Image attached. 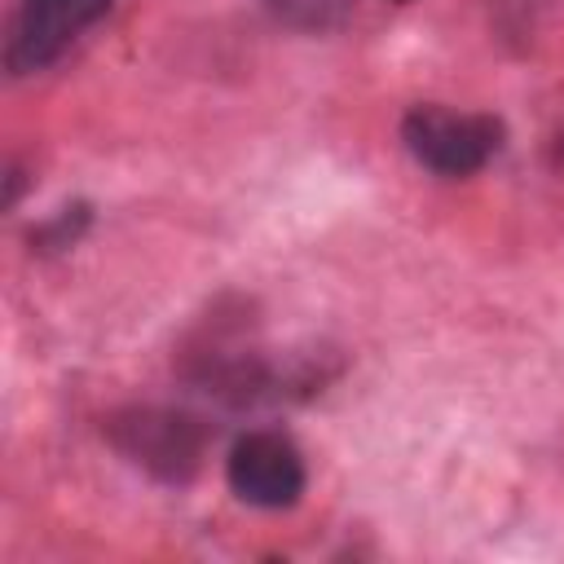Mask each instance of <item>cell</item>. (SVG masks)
<instances>
[{"label":"cell","mask_w":564,"mask_h":564,"mask_svg":"<svg viewBox=\"0 0 564 564\" xmlns=\"http://www.w3.org/2000/svg\"><path fill=\"white\" fill-rule=\"evenodd\" d=\"M397 4H405V0H397Z\"/></svg>","instance_id":"7"},{"label":"cell","mask_w":564,"mask_h":564,"mask_svg":"<svg viewBox=\"0 0 564 564\" xmlns=\"http://www.w3.org/2000/svg\"><path fill=\"white\" fill-rule=\"evenodd\" d=\"M84 225H88V207L79 203V207H62L48 225H40L35 234H31V242L40 247V251H62V247H70L79 234H84Z\"/></svg>","instance_id":"6"},{"label":"cell","mask_w":564,"mask_h":564,"mask_svg":"<svg viewBox=\"0 0 564 564\" xmlns=\"http://www.w3.org/2000/svg\"><path fill=\"white\" fill-rule=\"evenodd\" d=\"M110 0H13L4 26V70L13 79L48 70L93 22H101Z\"/></svg>","instance_id":"3"},{"label":"cell","mask_w":564,"mask_h":564,"mask_svg":"<svg viewBox=\"0 0 564 564\" xmlns=\"http://www.w3.org/2000/svg\"><path fill=\"white\" fill-rule=\"evenodd\" d=\"M106 436L132 467L150 471L163 485H185L207 454V427L194 414L167 410V405L119 410L106 423Z\"/></svg>","instance_id":"1"},{"label":"cell","mask_w":564,"mask_h":564,"mask_svg":"<svg viewBox=\"0 0 564 564\" xmlns=\"http://www.w3.org/2000/svg\"><path fill=\"white\" fill-rule=\"evenodd\" d=\"M225 480L238 502L260 507V511H286L304 498L308 467L291 436L260 427V432H247L234 441V449L225 458Z\"/></svg>","instance_id":"4"},{"label":"cell","mask_w":564,"mask_h":564,"mask_svg":"<svg viewBox=\"0 0 564 564\" xmlns=\"http://www.w3.org/2000/svg\"><path fill=\"white\" fill-rule=\"evenodd\" d=\"M264 9H269L282 26H291V31L322 35V31H335V26L348 18L352 0H264Z\"/></svg>","instance_id":"5"},{"label":"cell","mask_w":564,"mask_h":564,"mask_svg":"<svg viewBox=\"0 0 564 564\" xmlns=\"http://www.w3.org/2000/svg\"><path fill=\"white\" fill-rule=\"evenodd\" d=\"M401 145L419 167L436 176H471L502 150V123L494 115L414 106L401 119Z\"/></svg>","instance_id":"2"}]
</instances>
